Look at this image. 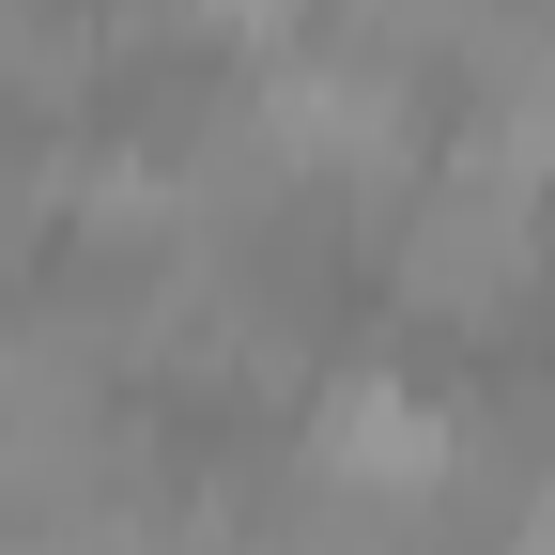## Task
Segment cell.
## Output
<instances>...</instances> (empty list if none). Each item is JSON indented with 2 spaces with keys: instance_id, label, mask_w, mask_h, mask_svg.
Instances as JSON below:
<instances>
[{
  "instance_id": "cell-3",
  "label": "cell",
  "mask_w": 555,
  "mask_h": 555,
  "mask_svg": "<svg viewBox=\"0 0 555 555\" xmlns=\"http://www.w3.org/2000/svg\"><path fill=\"white\" fill-rule=\"evenodd\" d=\"M124 62V16L93 0H0V124H78Z\"/></svg>"
},
{
  "instance_id": "cell-4",
  "label": "cell",
  "mask_w": 555,
  "mask_h": 555,
  "mask_svg": "<svg viewBox=\"0 0 555 555\" xmlns=\"http://www.w3.org/2000/svg\"><path fill=\"white\" fill-rule=\"evenodd\" d=\"M478 16H494V0H309V47H324V62H356V78L433 93V78H463Z\"/></svg>"
},
{
  "instance_id": "cell-2",
  "label": "cell",
  "mask_w": 555,
  "mask_h": 555,
  "mask_svg": "<svg viewBox=\"0 0 555 555\" xmlns=\"http://www.w3.org/2000/svg\"><path fill=\"white\" fill-rule=\"evenodd\" d=\"M448 433H463V401L401 386V371H324L309 416H294V463L339 478V494H371V509H401V525H433V494H448Z\"/></svg>"
},
{
  "instance_id": "cell-1",
  "label": "cell",
  "mask_w": 555,
  "mask_h": 555,
  "mask_svg": "<svg viewBox=\"0 0 555 555\" xmlns=\"http://www.w3.org/2000/svg\"><path fill=\"white\" fill-rule=\"evenodd\" d=\"M555 170H509L478 155V139H448L433 170H416V201L386 217V294L416 324H463V339H509L540 294H555Z\"/></svg>"
},
{
  "instance_id": "cell-6",
  "label": "cell",
  "mask_w": 555,
  "mask_h": 555,
  "mask_svg": "<svg viewBox=\"0 0 555 555\" xmlns=\"http://www.w3.org/2000/svg\"><path fill=\"white\" fill-rule=\"evenodd\" d=\"M509 555H555V463H540V494H525V525H509Z\"/></svg>"
},
{
  "instance_id": "cell-5",
  "label": "cell",
  "mask_w": 555,
  "mask_h": 555,
  "mask_svg": "<svg viewBox=\"0 0 555 555\" xmlns=\"http://www.w3.org/2000/svg\"><path fill=\"white\" fill-rule=\"evenodd\" d=\"M47 262V170L31 155H0V309H16V278Z\"/></svg>"
}]
</instances>
